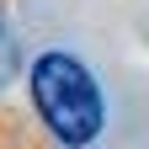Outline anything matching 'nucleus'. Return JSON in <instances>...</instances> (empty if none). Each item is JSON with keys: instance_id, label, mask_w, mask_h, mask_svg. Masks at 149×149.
I'll list each match as a JSON object with an SVG mask.
<instances>
[{"instance_id": "f03ea898", "label": "nucleus", "mask_w": 149, "mask_h": 149, "mask_svg": "<svg viewBox=\"0 0 149 149\" xmlns=\"http://www.w3.org/2000/svg\"><path fill=\"white\" fill-rule=\"evenodd\" d=\"M0 32H6V27H0Z\"/></svg>"}, {"instance_id": "f257e3e1", "label": "nucleus", "mask_w": 149, "mask_h": 149, "mask_svg": "<svg viewBox=\"0 0 149 149\" xmlns=\"http://www.w3.org/2000/svg\"><path fill=\"white\" fill-rule=\"evenodd\" d=\"M32 101H37V117L48 123V133L69 149H85L107 123V107H101L91 69L69 53H43L32 64Z\"/></svg>"}]
</instances>
